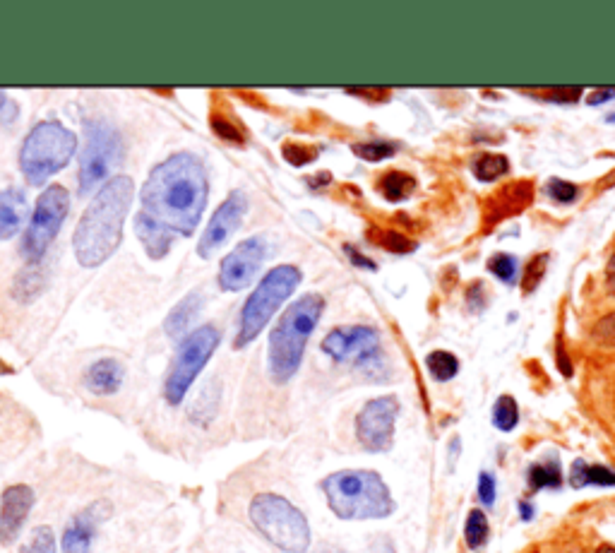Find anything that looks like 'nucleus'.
Segmentation results:
<instances>
[{
    "label": "nucleus",
    "mask_w": 615,
    "mask_h": 553,
    "mask_svg": "<svg viewBox=\"0 0 615 553\" xmlns=\"http://www.w3.org/2000/svg\"><path fill=\"white\" fill-rule=\"evenodd\" d=\"M246 212H248L246 193H243V190H234V193L217 207V212L212 214L210 224H207L205 231H202L200 241H197V255H200V258H212V255L231 239V234L241 227Z\"/></svg>",
    "instance_id": "4468645a"
},
{
    "label": "nucleus",
    "mask_w": 615,
    "mask_h": 553,
    "mask_svg": "<svg viewBox=\"0 0 615 553\" xmlns=\"http://www.w3.org/2000/svg\"><path fill=\"white\" fill-rule=\"evenodd\" d=\"M20 553H58L56 534H53V529L46 525L34 527L32 534H29V539L25 541V546L20 549Z\"/></svg>",
    "instance_id": "c85d7f7f"
},
{
    "label": "nucleus",
    "mask_w": 615,
    "mask_h": 553,
    "mask_svg": "<svg viewBox=\"0 0 615 553\" xmlns=\"http://www.w3.org/2000/svg\"><path fill=\"white\" fill-rule=\"evenodd\" d=\"M125 378V368L118 359H99L87 368L85 373V388L92 395L106 397L116 395L121 390Z\"/></svg>",
    "instance_id": "a211bd4d"
},
{
    "label": "nucleus",
    "mask_w": 615,
    "mask_h": 553,
    "mask_svg": "<svg viewBox=\"0 0 615 553\" xmlns=\"http://www.w3.org/2000/svg\"><path fill=\"white\" fill-rule=\"evenodd\" d=\"M594 335L599 337L601 342H615V313L606 315V318H601L599 323H596Z\"/></svg>",
    "instance_id": "58836bf2"
},
{
    "label": "nucleus",
    "mask_w": 615,
    "mask_h": 553,
    "mask_svg": "<svg viewBox=\"0 0 615 553\" xmlns=\"http://www.w3.org/2000/svg\"><path fill=\"white\" fill-rule=\"evenodd\" d=\"M414 188H416L414 176L404 174V171H390V174L382 176V181H380L382 195L392 202L409 198V195L414 193Z\"/></svg>",
    "instance_id": "4be33fe9"
},
{
    "label": "nucleus",
    "mask_w": 615,
    "mask_h": 553,
    "mask_svg": "<svg viewBox=\"0 0 615 553\" xmlns=\"http://www.w3.org/2000/svg\"><path fill=\"white\" fill-rule=\"evenodd\" d=\"M267 239L265 236H250V239L241 241L229 255H224L222 265H219V287L229 294L234 291H243L250 287L255 277H258L262 263L267 258Z\"/></svg>",
    "instance_id": "ddd939ff"
},
{
    "label": "nucleus",
    "mask_w": 615,
    "mask_h": 553,
    "mask_svg": "<svg viewBox=\"0 0 615 553\" xmlns=\"http://www.w3.org/2000/svg\"><path fill=\"white\" fill-rule=\"evenodd\" d=\"M322 352L339 364L373 366L380 356V335L368 325L337 327L322 340Z\"/></svg>",
    "instance_id": "f8f14e48"
},
{
    "label": "nucleus",
    "mask_w": 615,
    "mask_h": 553,
    "mask_svg": "<svg viewBox=\"0 0 615 553\" xmlns=\"http://www.w3.org/2000/svg\"><path fill=\"white\" fill-rule=\"evenodd\" d=\"M373 241L378 243V246L387 248V251L397 253V255L411 253L416 248V243L411 239H406V236L399 234V231H373Z\"/></svg>",
    "instance_id": "7c9ffc66"
},
{
    "label": "nucleus",
    "mask_w": 615,
    "mask_h": 553,
    "mask_svg": "<svg viewBox=\"0 0 615 553\" xmlns=\"http://www.w3.org/2000/svg\"><path fill=\"white\" fill-rule=\"evenodd\" d=\"M41 287H44V275H41L39 265H29L27 270H22V275L15 279V299L27 303L32 301L34 296L41 294Z\"/></svg>",
    "instance_id": "5701e85b"
},
{
    "label": "nucleus",
    "mask_w": 615,
    "mask_h": 553,
    "mask_svg": "<svg viewBox=\"0 0 615 553\" xmlns=\"http://www.w3.org/2000/svg\"><path fill=\"white\" fill-rule=\"evenodd\" d=\"M5 106H8V94H5L3 89H0V111H3Z\"/></svg>",
    "instance_id": "c03bdc74"
},
{
    "label": "nucleus",
    "mask_w": 615,
    "mask_h": 553,
    "mask_svg": "<svg viewBox=\"0 0 615 553\" xmlns=\"http://www.w3.org/2000/svg\"><path fill=\"white\" fill-rule=\"evenodd\" d=\"M322 311H325V299L320 294H306L282 313L270 335V352H267V368L277 385L289 383L298 373L303 352L320 323Z\"/></svg>",
    "instance_id": "7ed1b4c3"
},
{
    "label": "nucleus",
    "mask_w": 615,
    "mask_h": 553,
    "mask_svg": "<svg viewBox=\"0 0 615 553\" xmlns=\"http://www.w3.org/2000/svg\"><path fill=\"white\" fill-rule=\"evenodd\" d=\"M34 508V491L27 484L8 486L0 496V544L10 546L22 534Z\"/></svg>",
    "instance_id": "2eb2a0df"
},
{
    "label": "nucleus",
    "mask_w": 615,
    "mask_h": 553,
    "mask_svg": "<svg viewBox=\"0 0 615 553\" xmlns=\"http://www.w3.org/2000/svg\"><path fill=\"white\" fill-rule=\"evenodd\" d=\"M77 152V135L61 121H41L29 130L20 150V169L29 186H44Z\"/></svg>",
    "instance_id": "39448f33"
},
{
    "label": "nucleus",
    "mask_w": 615,
    "mask_h": 553,
    "mask_svg": "<svg viewBox=\"0 0 615 553\" xmlns=\"http://www.w3.org/2000/svg\"><path fill=\"white\" fill-rule=\"evenodd\" d=\"M29 217V202L22 188H3L0 190V241L13 239L20 234Z\"/></svg>",
    "instance_id": "f3484780"
},
{
    "label": "nucleus",
    "mask_w": 615,
    "mask_h": 553,
    "mask_svg": "<svg viewBox=\"0 0 615 553\" xmlns=\"http://www.w3.org/2000/svg\"><path fill=\"white\" fill-rule=\"evenodd\" d=\"M207 171L190 152L171 154L142 186V210L173 236H193L207 207Z\"/></svg>",
    "instance_id": "f257e3e1"
},
{
    "label": "nucleus",
    "mask_w": 615,
    "mask_h": 553,
    "mask_svg": "<svg viewBox=\"0 0 615 553\" xmlns=\"http://www.w3.org/2000/svg\"><path fill=\"white\" fill-rule=\"evenodd\" d=\"M135 186L130 176H113L94 195L80 217L73 236V251L82 267H99L118 251L125 217L133 205Z\"/></svg>",
    "instance_id": "f03ea898"
},
{
    "label": "nucleus",
    "mask_w": 615,
    "mask_h": 553,
    "mask_svg": "<svg viewBox=\"0 0 615 553\" xmlns=\"http://www.w3.org/2000/svg\"><path fill=\"white\" fill-rule=\"evenodd\" d=\"M488 270H491L498 279H503V282H515L519 265H517V260L512 258V255L498 253L495 258L488 260Z\"/></svg>",
    "instance_id": "72a5a7b5"
},
{
    "label": "nucleus",
    "mask_w": 615,
    "mask_h": 553,
    "mask_svg": "<svg viewBox=\"0 0 615 553\" xmlns=\"http://www.w3.org/2000/svg\"><path fill=\"white\" fill-rule=\"evenodd\" d=\"M479 498L483 505H493L495 503V479L493 474L483 472L479 474Z\"/></svg>",
    "instance_id": "4c0bfd02"
},
{
    "label": "nucleus",
    "mask_w": 615,
    "mask_h": 553,
    "mask_svg": "<svg viewBox=\"0 0 615 553\" xmlns=\"http://www.w3.org/2000/svg\"><path fill=\"white\" fill-rule=\"evenodd\" d=\"M560 481V467L555 465V462H546V465H534L529 469V484L531 489L539 491V489H558Z\"/></svg>",
    "instance_id": "cd10ccee"
},
{
    "label": "nucleus",
    "mask_w": 615,
    "mask_h": 553,
    "mask_svg": "<svg viewBox=\"0 0 615 553\" xmlns=\"http://www.w3.org/2000/svg\"><path fill=\"white\" fill-rule=\"evenodd\" d=\"M356 157L366 159V162H382V159L392 157L397 152V145L394 142L385 140H373V142H358V145L351 147Z\"/></svg>",
    "instance_id": "c756f323"
},
{
    "label": "nucleus",
    "mask_w": 615,
    "mask_h": 553,
    "mask_svg": "<svg viewBox=\"0 0 615 553\" xmlns=\"http://www.w3.org/2000/svg\"><path fill=\"white\" fill-rule=\"evenodd\" d=\"M85 133L87 145L80 159L77 186H80L82 195H89L106 181L111 166L121 159L123 145L118 130L111 123L99 121V118H92V121L85 123Z\"/></svg>",
    "instance_id": "9d476101"
},
{
    "label": "nucleus",
    "mask_w": 615,
    "mask_h": 553,
    "mask_svg": "<svg viewBox=\"0 0 615 553\" xmlns=\"http://www.w3.org/2000/svg\"><path fill=\"white\" fill-rule=\"evenodd\" d=\"M68 212L70 195L63 186H49L39 195L32 212V222L25 231V241H22V255H25L29 265L41 263V258H44L58 231H61Z\"/></svg>",
    "instance_id": "1a4fd4ad"
},
{
    "label": "nucleus",
    "mask_w": 615,
    "mask_h": 553,
    "mask_svg": "<svg viewBox=\"0 0 615 553\" xmlns=\"http://www.w3.org/2000/svg\"><path fill=\"white\" fill-rule=\"evenodd\" d=\"M519 421V407L517 402L512 400L510 395L498 397V402H495L493 407V424L495 428H500V431H512V428L517 426Z\"/></svg>",
    "instance_id": "bb28decb"
},
{
    "label": "nucleus",
    "mask_w": 615,
    "mask_h": 553,
    "mask_svg": "<svg viewBox=\"0 0 615 553\" xmlns=\"http://www.w3.org/2000/svg\"><path fill=\"white\" fill-rule=\"evenodd\" d=\"M217 404H219V388L212 380V383L205 388V392L197 397L193 407H190V416L200 414V409H202V412H207V424H210V421L214 419V414H217Z\"/></svg>",
    "instance_id": "473e14b6"
},
{
    "label": "nucleus",
    "mask_w": 615,
    "mask_h": 553,
    "mask_svg": "<svg viewBox=\"0 0 615 553\" xmlns=\"http://www.w3.org/2000/svg\"><path fill=\"white\" fill-rule=\"evenodd\" d=\"M378 553H394V549H392L390 544H385V546H382V549H380Z\"/></svg>",
    "instance_id": "49530a36"
},
{
    "label": "nucleus",
    "mask_w": 615,
    "mask_h": 553,
    "mask_svg": "<svg viewBox=\"0 0 615 553\" xmlns=\"http://www.w3.org/2000/svg\"><path fill=\"white\" fill-rule=\"evenodd\" d=\"M546 265H548V255L534 258L527 265V270H524V275H522V289L527 291V294H531V291L539 287V282L543 279V272H546Z\"/></svg>",
    "instance_id": "c9c22d12"
},
{
    "label": "nucleus",
    "mask_w": 615,
    "mask_h": 553,
    "mask_svg": "<svg viewBox=\"0 0 615 553\" xmlns=\"http://www.w3.org/2000/svg\"><path fill=\"white\" fill-rule=\"evenodd\" d=\"M219 342H222V335H219L214 325H202L190 332V335H185L176 356H173V364L164 383L166 402L173 404V407L183 402V397L193 388L202 368L207 366V361L217 352Z\"/></svg>",
    "instance_id": "6e6552de"
},
{
    "label": "nucleus",
    "mask_w": 615,
    "mask_h": 553,
    "mask_svg": "<svg viewBox=\"0 0 615 553\" xmlns=\"http://www.w3.org/2000/svg\"><path fill=\"white\" fill-rule=\"evenodd\" d=\"M212 130L219 135V138H224L229 142H238V145L246 142V130L238 126L234 118H229V116L212 114Z\"/></svg>",
    "instance_id": "2f4dec72"
},
{
    "label": "nucleus",
    "mask_w": 615,
    "mask_h": 553,
    "mask_svg": "<svg viewBox=\"0 0 615 553\" xmlns=\"http://www.w3.org/2000/svg\"><path fill=\"white\" fill-rule=\"evenodd\" d=\"M596 553H615V546H603V549H599Z\"/></svg>",
    "instance_id": "a18cd8bd"
},
{
    "label": "nucleus",
    "mask_w": 615,
    "mask_h": 553,
    "mask_svg": "<svg viewBox=\"0 0 615 553\" xmlns=\"http://www.w3.org/2000/svg\"><path fill=\"white\" fill-rule=\"evenodd\" d=\"M109 515V503L97 501L89 505L87 510H82L80 515L73 517L68 527L63 532V553H89L94 534H97L99 522Z\"/></svg>",
    "instance_id": "dca6fc26"
},
{
    "label": "nucleus",
    "mask_w": 615,
    "mask_h": 553,
    "mask_svg": "<svg viewBox=\"0 0 615 553\" xmlns=\"http://www.w3.org/2000/svg\"><path fill=\"white\" fill-rule=\"evenodd\" d=\"M519 513H522V520H531V505L529 503H519Z\"/></svg>",
    "instance_id": "37998d69"
},
{
    "label": "nucleus",
    "mask_w": 615,
    "mask_h": 553,
    "mask_svg": "<svg viewBox=\"0 0 615 553\" xmlns=\"http://www.w3.org/2000/svg\"><path fill=\"white\" fill-rule=\"evenodd\" d=\"M301 279L303 275L296 265H279L260 279L258 289L248 296V301L241 308L234 340L236 349H246L248 344L258 340L260 332L270 325V320L282 308V303L294 294Z\"/></svg>",
    "instance_id": "423d86ee"
},
{
    "label": "nucleus",
    "mask_w": 615,
    "mask_h": 553,
    "mask_svg": "<svg viewBox=\"0 0 615 553\" xmlns=\"http://www.w3.org/2000/svg\"><path fill=\"white\" fill-rule=\"evenodd\" d=\"M546 193L558 202H572L579 195V188L572 186V183H567V181H558V178H551V181H548V186H546Z\"/></svg>",
    "instance_id": "e433bc0d"
},
{
    "label": "nucleus",
    "mask_w": 615,
    "mask_h": 553,
    "mask_svg": "<svg viewBox=\"0 0 615 553\" xmlns=\"http://www.w3.org/2000/svg\"><path fill=\"white\" fill-rule=\"evenodd\" d=\"M318 157V150L315 147L303 145V142H286L284 145V159L294 166H306Z\"/></svg>",
    "instance_id": "f704fd0d"
},
{
    "label": "nucleus",
    "mask_w": 615,
    "mask_h": 553,
    "mask_svg": "<svg viewBox=\"0 0 615 553\" xmlns=\"http://www.w3.org/2000/svg\"><path fill=\"white\" fill-rule=\"evenodd\" d=\"M344 251H346V255H349V258H351V263H354V265H358V267H366V270H375V263H373V260L363 258V255L358 253L354 246H344Z\"/></svg>",
    "instance_id": "ea45409f"
},
{
    "label": "nucleus",
    "mask_w": 615,
    "mask_h": 553,
    "mask_svg": "<svg viewBox=\"0 0 615 553\" xmlns=\"http://www.w3.org/2000/svg\"><path fill=\"white\" fill-rule=\"evenodd\" d=\"M399 416V400L392 395L366 402L356 416V438L368 453H387L394 443V424Z\"/></svg>",
    "instance_id": "9b49d317"
},
{
    "label": "nucleus",
    "mask_w": 615,
    "mask_h": 553,
    "mask_svg": "<svg viewBox=\"0 0 615 553\" xmlns=\"http://www.w3.org/2000/svg\"><path fill=\"white\" fill-rule=\"evenodd\" d=\"M426 368L435 380L445 383V380H452L459 373V361H457V356L450 352H433V354H428Z\"/></svg>",
    "instance_id": "393cba45"
},
{
    "label": "nucleus",
    "mask_w": 615,
    "mask_h": 553,
    "mask_svg": "<svg viewBox=\"0 0 615 553\" xmlns=\"http://www.w3.org/2000/svg\"><path fill=\"white\" fill-rule=\"evenodd\" d=\"M611 97H615V89H599V92L591 94L589 104H603V101H608Z\"/></svg>",
    "instance_id": "a19ab883"
},
{
    "label": "nucleus",
    "mask_w": 615,
    "mask_h": 553,
    "mask_svg": "<svg viewBox=\"0 0 615 553\" xmlns=\"http://www.w3.org/2000/svg\"><path fill=\"white\" fill-rule=\"evenodd\" d=\"M202 306V299L195 294H188L183 301H178L176 306H173V311L169 313V318H166V332H169L171 337H178L183 335L185 330H188L190 323L197 318V311H200Z\"/></svg>",
    "instance_id": "aec40b11"
},
{
    "label": "nucleus",
    "mask_w": 615,
    "mask_h": 553,
    "mask_svg": "<svg viewBox=\"0 0 615 553\" xmlns=\"http://www.w3.org/2000/svg\"><path fill=\"white\" fill-rule=\"evenodd\" d=\"M507 169H510V164H507V159L503 157V154H479V157L474 159V164H471L474 176L486 183L507 174Z\"/></svg>",
    "instance_id": "b1692460"
},
{
    "label": "nucleus",
    "mask_w": 615,
    "mask_h": 553,
    "mask_svg": "<svg viewBox=\"0 0 615 553\" xmlns=\"http://www.w3.org/2000/svg\"><path fill=\"white\" fill-rule=\"evenodd\" d=\"M488 517L481 510H471L467 517V527H464V539H467L469 549H481L488 541Z\"/></svg>",
    "instance_id": "a878e982"
},
{
    "label": "nucleus",
    "mask_w": 615,
    "mask_h": 553,
    "mask_svg": "<svg viewBox=\"0 0 615 553\" xmlns=\"http://www.w3.org/2000/svg\"><path fill=\"white\" fill-rule=\"evenodd\" d=\"M570 484L575 486V489H582V486H589V484L615 486V472L601 465H584V462H575V465H572Z\"/></svg>",
    "instance_id": "412c9836"
},
{
    "label": "nucleus",
    "mask_w": 615,
    "mask_h": 553,
    "mask_svg": "<svg viewBox=\"0 0 615 553\" xmlns=\"http://www.w3.org/2000/svg\"><path fill=\"white\" fill-rule=\"evenodd\" d=\"M606 282H608V289H611V294L615 296V255H613L611 263H608V267H606Z\"/></svg>",
    "instance_id": "79ce46f5"
},
{
    "label": "nucleus",
    "mask_w": 615,
    "mask_h": 553,
    "mask_svg": "<svg viewBox=\"0 0 615 553\" xmlns=\"http://www.w3.org/2000/svg\"><path fill=\"white\" fill-rule=\"evenodd\" d=\"M320 486L339 520H382L394 513L392 493L378 472L344 469L322 479Z\"/></svg>",
    "instance_id": "20e7f679"
},
{
    "label": "nucleus",
    "mask_w": 615,
    "mask_h": 553,
    "mask_svg": "<svg viewBox=\"0 0 615 553\" xmlns=\"http://www.w3.org/2000/svg\"><path fill=\"white\" fill-rule=\"evenodd\" d=\"M135 234L152 260H161L171 251L173 234H169L164 227H159V224L154 222V219H149L145 212H140L135 217Z\"/></svg>",
    "instance_id": "6ab92c4d"
},
{
    "label": "nucleus",
    "mask_w": 615,
    "mask_h": 553,
    "mask_svg": "<svg viewBox=\"0 0 615 553\" xmlns=\"http://www.w3.org/2000/svg\"><path fill=\"white\" fill-rule=\"evenodd\" d=\"M250 522L272 546L286 553H303L310 546L306 515L277 493H258L248 508Z\"/></svg>",
    "instance_id": "0eeeda50"
}]
</instances>
